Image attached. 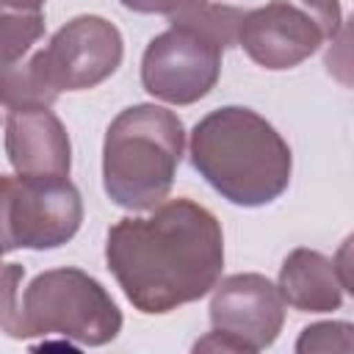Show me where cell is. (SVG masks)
<instances>
[{
    "instance_id": "1",
    "label": "cell",
    "mask_w": 354,
    "mask_h": 354,
    "mask_svg": "<svg viewBox=\"0 0 354 354\" xmlns=\"http://www.w3.org/2000/svg\"><path fill=\"white\" fill-rule=\"evenodd\" d=\"M105 263L127 301L163 315L202 299L224 268V232L199 202L177 196L149 216H124L108 230Z\"/></svg>"
},
{
    "instance_id": "2",
    "label": "cell",
    "mask_w": 354,
    "mask_h": 354,
    "mask_svg": "<svg viewBox=\"0 0 354 354\" xmlns=\"http://www.w3.org/2000/svg\"><path fill=\"white\" fill-rule=\"evenodd\" d=\"M191 166L227 202L260 207L285 194L293 155L277 127L257 111L224 105L194 124Z\"/></svg>"
},
{
    "instance_id": "3",
    "label": "cell",
    "mask_w": 354,
    "mask_h": 354,
    "mask_svg": "<svg viewBox=\"0 0 354 354\" xmlns=\"http://www.w3.org/2000/svg\"><path fill=\"white\" fill-rule=\"evenodd\" d=\"M183 149L185 130L174 111L149 102L124 108L102 144L105 194L124 210H152L169 196Z\"/></svg>"
},
{
    "instance_id": "4",
    "label": "cell",
    "mask_w": 354,
    "mask_h": 354,
    "mask_svg": "<svg viewBox=\"0 0 354 354\" xmlns=\"http://www.w3.org/2000/svg\"><path fill=\"white\" fill-rule=\"evenodd\" d=\"M28 337L58 335L77 346H105L122 332L111 293L80 268H50L30 279L22 296Z\"/></svg>"
},
{
    "instance_id": "5",
    "label": "cell",
    "mask_w": 354,
    "mask_h": 354,
    "mask_svg": "<svg viewBox=\"0 0 354 354\" xmlns=\"http://www.w3.org/2000/svg\"><path fill=\"white\" fill-rule=\"evenodd\" d=\"M83 221L80 191L66 177L0 174V249H58Z\"/></svg>"
},
{
    "instance_id": "6",
    "label": "cell",
    "mask_w": 354,
    "mask_h": 354,
    "mask_svg": "<svg viewBox=\"0 0 354 354\" xmlns=\"http://www.w3.org/2000/svg\"><path fill=\"white\" fill-rule=\"evenodd\" d=\"M340 25V0H271L243 14L238 44L257 66L279 72L307 61Z\"/></svg>"
},
{
    "instance_id": "7",
    "label": "cell",
    "mask_w": 354,
    "mask_h": 354,
    "mask_svg": "<svg viewBox=\"0 0 354 354\" xmlns=\"http://www.w3.org/2000/svg\"><path fill=\"white\" fill-rule=\"evenodd\" d=\"M213 332L194 343V351H263L285 324V299L263 274H232L213 285Z\"/></svg>"
},
{
    "instance_id": "8",
    "label": "cell",
    "mask_w": 354,
    "mask_h": 354,
    "mask_svg": "<svg viewBox=\"0 0 354 354\" xmlns=\"http://www.w3.org/2000/svg\"><path fill=\"white\" fill-rule=\"evenodd\" d=\"M224 47L207 33L171 22L158 33L141 58L144 88L169 105H191L210 94L221 75Z\"/></svg>"
},
{
    "instance_id": "9",
    "label": "cell",
    "mask_w": 354,
    "mask_h": 354,
    "mask_svg": "<svg viewBox=\"0 0 354 354\" xmlns=\"http://www.w3.org/2000/svg\"><path fill=\"white\" fill-rule=\"evenodd\" d=\"M124 55L122 33L97 14H80L53 33L44 50L33 53L44 80L61 91H83L108 80Z\"/></svg>"
},
{
    "instance_id": "10",
    "label": "cell",
    "mask_w": 354,
    "mask_h": 354,
    "mask_svg": "<svg viewBox=\"0 0 354 354\" xmlns=\"http://www.w3.org/2000/svg\"><path fill=\"white\" fill-rule=\"evenodd\" d=\"M6 155L17 174L66 177L72 166L69 133L50 108L11 111L6 119Z\"/></svg>"
},
{
    "instance_id": "11",
    "label": "cell",
    "mask_w": 354,
    "mask_h": 354,
    "mask_svg": "<svg viewBox=\"0 0 354 354\" xmlns=\"http://www.w3.org/2000/svg\"><path fill=\"white\" fill-rule=\"evenodd\" d=\"M285 304L299 313H332L343 304V282L335 263L315 249H293L279 268L277 282Z\"/></svg>"
},
{
    "instance_id": "12",
    "label": "cell",
    "mask_w": 354,
    "mask_h": 354,
    "mask_svg": "<svg viewBox=\"0 0 354 354\" xmlns=\"http://www.w3.org/2000/svg\"><path fill=\"white\" fill-rule=\"evenodd\" d=\"M58 100V91L44 80L33 55L28 61H0V108H50Z\"/></svg>"
},
{
    "instance_id": "13",
    "label": "cell",
    "mask_w": 354,
    "mask_h": 354,
    "mask_svg": "<svg viewBox=\"0 0 354 354\" xmlns=\"http://www.w3.org/2000/svg\"><path fill=\"white\" fill-rule=\"evenodd\" d=\"M243 8L213 3V0H185L174 14H169V22L177 25H191L210 39H216L224 50L230 44H238V28L243 19Z\"/></svg>"
},
{
    "instance_id": "14",
    "label": "cell",
    "mask_w": 354,
    "mask_h": 354,
    "mask_svg": "<svg viewBox=\"0 0 354 354\" xmlns=\"http://www.w3.org/2000/svg\"><path fill=\"white\" fill-rule=\"evenodd\" d=\"M44 36L41 11H17L0 8V61H22V55Z\"/></svg>"
},
{
    "instance_id": "15",
    "label": "cell",
    "mask_w": 354,
    "mask_h": 354,
    "mask_svg": "<svg viewBox=\"0 0 354 354\" xmlns=\"http://www.w3.org/2000/svg\"><path fill=\"white\" fill-rule=\"evenodd\" d=\"M22 277H25V268L19 263H0V329L14 340L28 337L22 301H19Z\"/></svg>"
},
{
    "instance_id": "16",
    "label": "cell",
    "mask_w": 354,
    "mask_h": 354,
    "mask_svg": "<svg viewBox=\"0 0 354 354\" xmlns=\"http://www.w3.org/2000/svg\"><path fill=\"white\" fill-rule=\"evenodd\" d=\"M351 324L346 321H324L301 329V337L296 340L299 354L310 351H351Z\"/></svg>"
},
{
    "instance_id": "17",
    "label": "cell",
    "mask_w": 354,
    "mask_h": 354,
    "mask_svg": "<svg viewBox=\"0 0 354 354\" xmlns=\"http://www.w3.org/2000/svg\"><path fill=\"white\" fill-rule=\"evenodd\" d=\"M124 8L136 14H174L185 0H119Z\"/></svg>"
},
{
    "instance_id": "18",
    "label": "cell",
    "mask_w": 354,
    "mask_h": 354,
    "mask_svg": "<svg viewBox=\"0 0 354 354\" xmlns=\"http://www.w3.org/2000/svg\"><path fill=\"white\" fill-rule=\"evenodd\" d=\"M44 0H0V8H17V11H41Z\"/></svg>"
},
{
    "instance_id": "19",
    "label": "cell",
    "mask_w": 354,
    "mask_h": 354,
    "mask_svg": "<svg viewBox=\"0 0 354 354\" xmlns=\"http://www.w3.org/2000/svg\"><path fill=\"white\" fill-rule=\"evenodd\" d=\"M0 257H3V249H0Z\"/></svg>"
}]
</instances>
